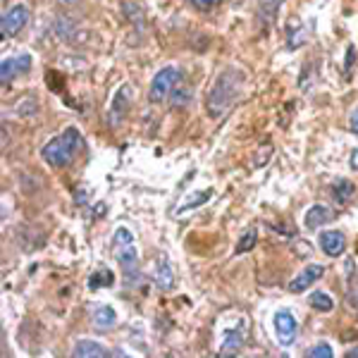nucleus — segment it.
Listing matches in <instances>:
<instances>
[{
    "label": "nucleus",
    "instance_id": "nucleus-1",
    "mask_svg": "<svg viewBox=\"0 0 358 358\" xmlns=\"http://www.w3.org/2000/svg\"><path fill=\"white\" fill-rule=\"evenodd\" d=\"M241 84H244V72L241 69L227 67L224 72H220V77L215 79L206 101V110L213 120H220L227 115V110L234 106V101L241 94Z\"/></svg>",
    "mask_w": 358,
    "mask_h": 358
},
{
    "label": "nucleus",
    "instance_id": "nucleus-2",
    "mask_svg": "<svg viewBox=\"0 0 358 358\" xmlns=\"http://www.w3.org/2000/svg\"><path fill=\"white\" fill-rule=\"evenodd\" d=\"M86 148V141L82 136V131L77 127H67L62 134H57L50 138L48 143H43L41 148V158L43 163H48L55 170H62V167H69L74 163L79 153Z\"/></svg>",
    "mask_w": 358,
    "mask_h": 358
},
{
    "label": "nucleus",
    "instance_id": "nucleus-3",
    "mask_svg": "<svg viewBox=\"0 0 358 358\" xmlns=\"http://www.w3.org/2000/svg\"><path fill=\"white\" fill-rule=\"evenodd\" d=\"M246 332H248V320L244 313H239L232 322H222L220 330V351L222 356H234L241 351V346L246 342Z\"/></svg>",
    "mask_w": 358,
    "mask_h": 358
},
{
    "label": "nucleus",
    "instance_id": "nucleus-4",
    "mask_svg": "<svg viewBox=\"0 0 358 358\" xmlns=\"http://www.w3.org/2000/svg\"><path fill=\"white\" fill-rule=\"evenodd\" d=\"M29 22V8L24 3H15L10 5L3 13V20H0V31H3V38H13L24 29Z\"/></svg>",
    "mask_w": 358,
    "mask_h": 358
},
{
    "label": "nucleus",
    "instance_id": "nucleus-5",
    "mask_svg": "<svg viewBox=\"0 0 358 358\" xmlns=\"http://www.w3.org/2000/svg\"><path fill=\"white\" fill-rule=\"evenodd\" d=\"M177 82H179V72L175 67H163V69H160V72L153 77V82H151V94H148L151 103H163L165 98L172 94V89H175Z\"/></svg>",
    "mask_w": 358,
    "mask_h": 358
},
{
    "label": "nucleus",
    "instance_id": "nucleus-6",
    "mask_svg": "<svg viewBox=\"0 0 358 358\" xmlns=\"http://www.w3.org/2000/svg\"><path fill=\"white\" fill-rule=\"evenodd\" d=\"M273 325H275V334L277 342L282 346H289L299 334V322L289 310H277L273 315Z\"/></svg>",
    "mask_w": 358,
    "mask_h": 358
},
{
    "label": "nucleus",
    "instance_id": "nucleus-7",
    "mask_svg": "<svg viewBox=\"0 0 358 358\" xmlns=\"http://www.w3.org/2000/svg\"><path fill=\"white\" fill-rule=\"evenodd\" d=\"M29 69H31V55L29 53L5 57L3 65H0V84H3V89H8V86L13 84V79L17 74H24Z\"/></svg>",
    "mask_w": 358,
    "mask_h": 358
},
{
    "label": "nucleus",
    "instance_id": "nucleus-8",
    "mask_svg": "<svg viewBox=\"0 0 358 358\" xmlns=\"http://www.w3.org/2000/svg\"><path fill=\"white\" fill-rule=\"evenodd\" d=\"M115 258H117L120 268H122L124 277L129 280V285H134L136 277H138V256H136L134 244L117 246V248H115Z\"/></svg>",
    "mask_w": 358,
    "mask_h": 358
},
{
    "label": "nucleus",
    "instance_id": "nucleus-9",
    "mask_svg": "<svg viewBox=\"0 0 358 358\" xmlns=\"http://www.w3.org/2000/svg\"><path fill=\"white\" fill-rule=\"evenodd\" d=\"M317 244H320L325 256L339 258L346 248V236L339 229H325V232H320V236H317Z\"/></svg>",
    "mask_w": 358,
    "mask_h": 358
},
{
    "label": "nucleus",
    "instance_id": "nucleus-10",
    "mask_svg": "<svg viewBox=\"0 0 358 358\" xmlns=\"http://www.w3.org/2000/svg\"><path fill=\"white\" fill-rule=\"evenodd\" d=\"M322 275H325V268H322V265H317V263L315 265H308V268H303L301 273L294 277L287 289H289L292 294H301V292L308 289V287L313 285V282L320 280Z\"/></svg>",
    "mask_w": 358,
    "mask_h": 358
},
{
    "label": "nucleus",
    "instance_id": "nucleus-11",
    "mask_svg": "<svg viewBox=\"0 0 358 358\" xmlns=\"http://www.w3.org/2000/svg\"><path fill=\"white\" fill-rule=\"evenodd\" d=\"M91 320H94V327L98 332H110L115 330V325H117V313H115L113 306L103 303V306H96Z\"/></svg>",
    "mask_w": 358,
    "mask_h": 358
},
{
    "label": "nucleus",
    "instance_id": "nucleus-12",
    "mask_svg": "<svg viewBox=\"0 0 358 358\" xmlns=\"http://www.w3.org/2000/svg\"><path fill=\"white\" fill-rule=\"evenodd\" d=\"M127 98H131V91H129V86H120L117 89V94H115L113 98V103H110V124L113 127H120L122 124V120H124V115H127V108H129V103H124L122 106V101H127Z\"/></svg>",
    "mask_w": 358,
    "mask_h": 358
},
{
    "label": "nucleus",
    "instance_id": "nucleus-13",
    "mask_svg": "<svg viewBox=\"0 0 358 358\" xmlns=\"http://www.w3.org/2000/svg\"><path fill=\"white\" fill-rule=\"evenodd\" d=\"M330 220H334V210L330 206H322V203H315L313 208H308V213H306L303 217V224L308 229H317L322 227V224H327Z\"/></svg>",
    "mask_w": 358,
    "mask_h": 358
},
{
    "label": "nucleus",
    "instance_id": "nucleus-14",
    "mask_svg": "<svg viewBox=\"0 0 358 358\" xmlns=\"http://www.w3.org/2000/svg\"><path fill=\"white\" fill-rule=\"evenodd\" d=\"M72 356L74 358H106V356H110V351L103 344L94 342V339H79V342L74 344Z\"/></svg>",
    "mask_w": 358,
    "mask_h": 358
},
{
    "label": "nucleus",
    "instance_id": "nucleus-15",
    "mask_svg": "<svg viewBox=\"0 0 358 358\" xmlns=\"http://www.w3.org/2000/svg\"><path fill=\"white\" fill-rule=\"evenodd\" d=\"M153 282H155V287H158L160 292H170L172 287H175V273H172L170 263H167L165 258H158V263H155Z\"/></svg>",
    "mask_w": 358,
    "mask_h": 358
},
{
    "label": "nucleus",
    "instance_id": "nucleus-16",
    "mask_svg": "<svg viewBox=\"0 0 358 358\" xmlns=\"http://www.w3.org/2000/svg\"><path fill=\"white\" fill-rule=\"evenodd\" d=\"M332 196H334V201H337L339 206H349L351 201H354V196H356L354 182H349V179H334Z\"/></svg>",
    "mask_w": 358,
    "mask_h": 358
},
{
    "label": "nucleus",
    "instance_id": "nucleus-17",
    "mask_svg": "<svg viewBox=\"0 0 358 358\" xmlns=\"http://www.w3.org/2000/svg\"><path fill=\"white\" fill-rule=\"evenodd\" d=\"M115 275L110 268H98L89 275V289H103V287H113Z\"/></svg>",
    "mask_w": 358,
    "mask_h": 358
},
{
    "label": "nucleus",
    "instance_id": "nucleus-18",
    "mask_svg": "<svg viewBox=\"0 0 358 358\" xmlns=\"http://www.w3.org/2000/svg\"><path fill=\"white\" fill-rule=\"evenodd\" d=\"M256 244H258V229L248 227V229H244V234L239 236V241H236L234 253H236V256H239V253H248Z\"/></svg>",
    "mask_w": 358,
    "mask_h": 358
},
{
    "label": "nucleus",
    "instance_id": "nucleus-19",
    "mask_svg": "<svg viewBox=\"0 0 358 358\" xmlns=\"http://www.w3.org/2000/svg\"><path fill=\"white\" fill-rule=\"evenodd\" d=\"M308 303H310V308L320 310V313H330V310L334 308V299L325 292H313L308 299Z\"/></svg>",
    "mask_w": 358,
    "mask_h": 358
},
{
    "label": "nucleus",
    "instance_id": "nucleus-20",
    "mask_svg": "<svg viewBox=\"0 0 358 358\" xmlns=\"http://www.w3.org/2000/svg\"><path fill=\"white\" fill-rule=\"evenodd\" d=\"M192 101V89L189 86H175L170 94V106L172 108H184Z\"/></svg>",
    "mask_w": 358,
    "mask_h": 358
},
{
    "label": "nucleus",
    "instance_id": "nucleus-21",
    "mask_svg": "<svg viewBox=\"0 0 358 358\" xmlns=\"http://www.w3.org/2000/svg\"><path fill=\"white\" fill-rule=\"evenodd\" d=\"M210 196H213L210 189H208V192H196V194H192L182 206L177 208V213H187V210H192V208H196V206H203L206 201L210 199Z\"/></svg>",
    "mask_w": 358,
    "mask_h": 358
},
{
    "label": "nucleus",
    "instance_id": "nucleus-22",
    "mask_svg": "<svg viewBox=\"0 0 358 358\" xmlns=\"http://www.w3.org/2000/svg\"><path fill=\"white\" fill-rule=\"evenodd\" d=\"M306 356H308V358H332L334 351H332V346L327 342H320V344L310 346V349L306 351Z\"/></svg>",
    "mask_w": 358,
    "mask_h": 358
},
{
    "label": "nucleus",
    "instance_id": "nucleus-23",
    "mask_svg": "<svg viewBox=\"0 0 358 358\" xmlns=\"http://www.w3.org/2000/svg\"><path fill=\"white\" fill-rule=\"evenodd\" d=\"M131 239H134V236H131V232L127 227H120L117 232L113 234V246L117 248V246H127V244H131Z\"/></svg>",
    "mask_w": 358,
    "mask_h": 358
},
{
    "label": "nucleus",
    "instance_id": "nucleus-24",
    "mask_svg": "<svg viewBox=\"0 0 358 358\" xmlns=\"http://www.w3.org/2000/svg\"><path fill=\"white\" fill-rule=\"evenodd\" d=\"M189 3H192L196 10H201V13H208V10L215 8V5L220 3V0H189Z\"/></svg>",
    "mask_w": 358,
    "mask_h": 358
},
{
    "label": "nucleus",
    "instance_id": "nucleus-25",
    "mask_svg": "<svg viewBox=\"0 0 358 358\" xmlns=\"http://www.w3.org/2000/svg\"><path fill=\"white\" fill-rule=\"evenodd\" d=\"M354 62H356V48L354 45H349V48H346V72H349Z\"/></svg>",
    "mask_w": 358,
    "mask_h": 358
},
{
    "label": "nucleus",
    "instance_id": "nucleus-26",
    "mask_svg": "<svg viewBox=\"0 0 358 358\" xmlns=\"http://www.w3.org/2000/svg\"><path fill=\"white\" fill-rule=\"evenodd\" d=\"M349 127H351V131H354V134H358V110H354V115H351Z\"/></svg>",
    "mask_w": 358,
    "mask_h": 358
},
{
    "label": "nucleus",
    "instance_id": "nucleus-27",
    "mask_svg": "<svg viewBox=\"0 0 358 358\" xmlns=\"http://www.w3.org/2000/svg\"><path fill=\"white\" fill-rule=\"evenodd\" d=\"M349 165H351V170H358V148H354V153H351Z\"/></svg>",
    "mask_w": 358,
    "mask_h": 358
},
{
    "label": "nucleus",
    "instance_id": "nucleus-28",
    "mask_svg": "<svg viewBox=\"0 0 358 358\" xmlns=\"http://www.w3.org/2000/svg\"><path fill=\"white\" fill-rule=\"evenodd\" d=\"M346 356H349V358H358V349H349V351H346Z\"/></svg>",
    "mask_w": 358,
    "mask_h": 358
},
{
    "label": "nucleus",
    "instance_id": "nucleus-29",
    "mask_svg": "<svg viewBox=\"0 0 358 358\" xmlns=\"http://www.w3.org/2000/svg\"><path fill=\"white\" fill-rule=\"evenodd\" d=\"M57 3H60V5H67V8H69V5L79 3V0H57Z\"/></svg>",
    "mask_w": 358,
    "mask_h": 358
}]
</instances>
